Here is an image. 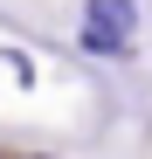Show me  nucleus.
<instances>
[{"label": "nucleus", "mask_w": 152, "mask_h": 159, "mask_svg": "<svg viewBox=\"0 0 152 159\" xmlns=\"http://www.w3.org/2000/svg\"><path fill=\"white\" fill-rule=\"evenodd\" d=\"M83 21H90V48H124L132 42V28H138V0H90L83 7Z\"/></svg>", "instance_id": "obj_1"}]
</instances>
